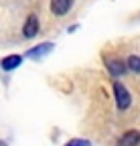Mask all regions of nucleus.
<instances>
[{
  "instance_id": "obj_9",
  "label": "nucleus",
  "mask_w": 140,
  "mask_h": 146,
  "mask_svg": "<svg viewBox=\"0 0 140 146\" xmlns=\"http://www.w3.org/2000/svg\"><path fill=\"white\" fill-rule=\"evenodd\" d=\"M65 146H92L90 140H83V138H73V140H69Z\"/></svg>"
},
{
  "instance_id": "obj_4",
  "label": "nucleus",
  "mask_w": 140,
  "mask_h": 146,
  "mask_svg": "<svg viewBox=\"0 0 140 146\" xmlns=\"http://www.w3.org/2000/svg\"><path fill=\"white\" fill-rule=\"evenodd\" d=\"M51 51H53V43H41V45H37L35 49H31L29 53H27V57L29 59H41V57H45V55H49Z\"/></svg>"
},
{
  "instance_id": "obj_6",
  "label": "nucleus",
  "mask_w": 140,
  "mask_h": 146,
  "mask_svg": "<svg viewBox=\"0 0 140 146\" xmlns=\"http://www.w3.org/2000/svg\"><path fill=\"white\" fill-rule=\"evenodd\" d=\"M23 63V57L21 55H8V57H4L2 61H0V67H2L4 71H12V69H16Z\"/></svg>"
},
{
  "instance_id": "obj_7",
  "label": "nucleus",
  "mask_w": 140,
  "mask_h": 146,
  "mask_svg": "<svg viewBox=\"0 0 140 146\" xmlns=\"http://www.w3.org/2000/svg\"><path fill=\"white\" fill-rule=\"evenodd\" d=\"M106 63H108V69H110V73L114 77H122L126 73V65L122 63L120 59H108Z\"/></svg>"
},
{
  "instance_id": "obj_10",
  "label": "nucleus",
  "mask_w": 140,
  "mask_h": 146,
  "mask_svg": "<svg viewBox=\"0 0 140 146\" xmlns=\"http://www.w3.org/2000/svg\"><path fill=\"white\" fill-rule=\"evenodd\" d=\"M0 146H6V144H4V142H0Z\"/></svg>"
},
{
  "instance_id": "obj_8",
  "label": "nucleus",
  "mask_w": 140,
  "mask_h": 146,
  "mask_svg": "<svg viewBox=\"0 0 140 146\" xmlns=\"http://www.w3.org/2000/svg\"><path fill=\"white\" fill-rule=\"evenodd\" d=\"M126 69H132L134 73H140V57H138V55H130V57H128Z\"/></svg>"
},
{
  "instance_id": "obj_2",
  "label": "nucleus",
  "mask_w": 140,
  "mask_h": 146,
  "mask_svg": "<svg viewBox=\"0 0 140 146\" xmlns=\"http://www.w3.org/2000/svg\"><path fill=\"white\" fill-rule=\"evenodd\" d=\"M37 33H39V18H37V14H29L27 23L23 27V35H25V39H33Z\"/></svg>"
},
{
  "instance_id": "obj_1",
  "label": "nucleus",
  "mask_w": 140,
  "mask_h": 146,
  "mask_svg": "<svg viewBox=\"0 0 140 146\" xmlns=\"http://www.w3.org/2000/svg\"><path fill=\"white\" fill-rule=\"evenodd\" d=\"M114 94H116V104H118V108L122 110V112L130 108L132 96H130V91H128L124 85H122L120 81H114Z\"/></svg>"
},
{
  "instance_id": "obj_5",
  "label": "nucleus",
  "mask_w": 140,
  "mask_h": 146,
  "mask_svg": "<svg viewBox=\"0 0 140 146\" xmlns=\"http://www.w3.org/2000/svg\"><path fill=\"white\" fill-rule=\"evenodd\" d=\"M140 144V132L138 130H128L120 138V146H138Z\"/></svg>"
},
{
  "instance_id": "obj_3",
  "label": "nucleus",
  "mask_w": 140,
  "mask_h": 146,
  "mask_svg": "<svg viewBox=\"0 0 140 146\" xmlns=\"http://www.w3.org/2000/svg\"><path fill=\"white\" fill-rule=\"evenodd\" d=\"M73 6V0H51V12L57 14V16H63L71 10Z\"/></svg>"
}]
</instances>
